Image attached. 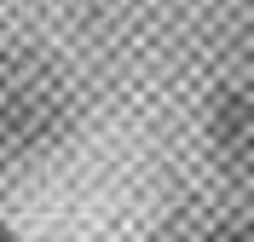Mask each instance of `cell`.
I'll list each match as a JSON object with an SVG mask.
<instances>
[{
	"label": "cell",
	"mask_w": 254,
	"mask_h": 242,
	"mask_svg": "<svg viewBox=\"0 0 254 242\" xmlns=\"http://www.w3.org/2000/svg\"><path fill=\"white\" fill-rule=\"evenodd\" d=\"M69 127V87L41 52H0V161H29Z\"/></svg>",
	"instance_id": "1"
},
{
	"label": "cell",
	"mask_w": 254,
	"mask_h": 242,
	"mask_svg": "<svg viewBox=\"0 0 254 242\" xmlns=\"http://www.w3.org/2000/svg\"><path fill=\"white\" fill-rule=\"evenodd\" d=\"M208 145L225 173L254 179V87H225L208 110Z\"/></svg>",
	"instance_id": "2"
},
{
	"label": "cell",
	"mask_w": 254,
	"mask_h": 242,
	"mask_svg": "<svg viewBox=\"0 0 254 242\" xmlns=\"http://www.w3.org/2000/svg\"><path fill=\"white\" fill-rule=\"evenodd\" d=\"M202 242H254V225H225V231H208Z\"/></svg>",
	"instance_id": "3"
}]
</instances>
